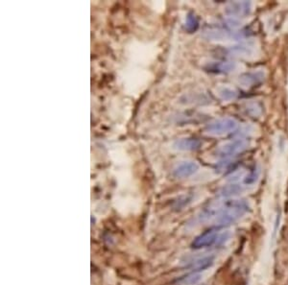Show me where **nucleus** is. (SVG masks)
<instances>
[{
  "instance_id": "1",
  "label": "nucleus",
  "mask_w": 288,
  "mask_h": 285,
  "mask_svg": "<svg viewBox=\"0 0 288 285\" xmlns=\"http://www.w3.org/2000/svg\"><path fill=\"white\" fill-rule=\"evenodd\" d=\"M249 204L245 200L224 201V206L214 219V225L218 227L234 224L248 212Z\"/></svg>"
},
{
  "instance_id": "2",
  "label": "nucleus",
  "mask_w": 288,
  "mask_h": 285,
  "mask_svg": "<svg viewBox=\"0 0 288 285\" xmlns=\"http://www.w3.org/2000/svg\"><path fill=\"white\" fill-rule=\"evenodd\" d=\"M239 128V122L234 118H220L207 125L205 132L210 136H225L234 133Z\"/></svg>"
},
{
  "instance_id": "3",
  "label": "nucleus",
  "mask_w": 288,
  "mask_h": 285,
  "mask_svg": "<svg viewBox=\"0 0 288 285\" xmlns=\"http://www.w3.org/2000/svg\"><path fill=\"white\" fill-rule=\"evenodd\" d=\"M248 147L249 142L246 139L237 138L220 145L215 151V155L222 158L234 157L243 153Z\"/></svg>"
},
{
  "instance_id": "4",
  "label": "nucleus",
  "mask_w": 288,
  "mask_h": 285,
  "mask_svg": "<svg viewBox=\"0 0 288 285\" xmlns=\"http://www.w3.org/2000/svg\"><path fill=\"white\" fill-rule=\"evenodd\" d=\"M252 12V3L250 1L229 2L225 7L224 13L228 18L240 19L246 18Z\"/></svg>"
},
{
  "instance_id": "5",
  "label": "nucleus",
  "mask_w": 288,
  "mask_h": 285,
  "mask_svg": "<svg viewBox=\"0 0 288 285\" xmlns=\"http://www.w3.org/2000/svg\"><path fill=\"white\" fill-rule=\"evenodd\" d=\"M228 52V54L233 57L251 59V58H254L257 54V46H256V43L254 42L246 41V42H241L235 46L229 47Z\"/></svg>"
},
{
  "instance_id": "6",
  "label": "nucleus",
  "mask_w": 288,
  "mask_h": 285,
  "mask_svg": "<svg viewBox=\"0 0 288 285\" xmlns=\"http://www.w3.org/2000/svg\"><path fill=\"white\" fill-rule=\"evenodd\" d=\"M219 241H220V234L214 230H209L197 236L193 240L191 247L193 249L199 250V249L212 246L214 244H219Z\"/></svg>"
},
{
  "instance_id": "7",
  "label": "nucleus",
  "mask_w": 288,
  "mask_h": 285,
  "mask_svg": "<svg viewBox=\"0 0 288 285\" xmlns=\"http://www.w3.org/2000/svg\"><path fill=\"white\" fill-rule=\"evenodd\" d=\"M264 79H265V73L263 71L260 70L252 71L239 76V83L243 87L252 88L261 84L264 81Z\"/></svg>"
},
{
  "instance_id": "8",
  "label": "nucleus",
  "mask_w": 288,
  "mask_h": 285,
  "mask_svg": "<svg viewBox=\"0 0 288 285\" xmlns=\"http://www.w3.org/2000/svg\"><path fill=\"white\" fill-rule=\"evenodd\" d=\"M199 165L195 161H183L173 170V176L177 179L189 178L198 171Z\"/></svg>"
},
{
  "instance_id": "9",
  "label": "nucleus",
  "mask_w": 288,
  "mask_h": 285,
  "mask_svg": "<svg viewBox=\"0 0 288 285\" xmlns=\"http://www.w3.org/2000/svg\"><path fill=\"white\" fill-rule=\"evenodd\" d=\"M202 146V142L198 138H183L177 139L173 147L179 151H196Z\"/></svg>"
},
{
  "instance_id": "10",
  "label": "nucleus",
  "mask_w": 288,
  "mask_h": 285,
  "mask_svg": "<svg viewBox=\"0 0 288 285\" xmlns=\"http://www.w3.org/2000/svg\"><path fill=\"white\" fill-rule=\"evenodd\" d=\"M214 260H215L214 256H200V257L195 258L194 260H191L188 267L189 269L193 270V272L200 273L201 271H205L213 265Z\"/></svg>"
},
{
  "instance_id": "11",
  "label": "nucleus",
  "mask_w": 288,
  "mask_h": 285,
  "mask_svg": "<svg viewBox=\"0 0 288 285\" xmlns=\"http://www.w3.org/2000/svg\"><path fill=\"white\" fill-rule=\"evenodd\" d=\"M203 37L209 40H225L233 38V32L222 28H211L206 30L203 34Z\"/></svg>"
},
{
  "instance_id": "12",
  "label": "nucleus",
  "mask_w": 288,
  "mask_h": 285,
  "mask_svg": "<svg viewBox=\"0 0 288 285\" xmlns=\"http://www.w3.org/2000/svg\"><path fill=\"white\" fill-rule=\"evenodd\" d=\"M238 68L236 63L233 62H215L208 67L209 72L213 73H231Z\"/></svg>"
},
{
  "instance_id": "13",
  "label": "nucleus",
  "mask_w": 288,
  "mask_h": 285,
  "mask_svg": "<svg viewBox=\"0 0 288 285\" xmlns=\"http://www.w3.org/2000/svg\"><path fill=\"white\" fill-rule=\"evenodd\" d=\"M216 93L221 100L228 102L238 98L239 96V92L234 88H231L228 86H219L216 89Z\"/></svg>"
},
{
  "instance_id": "14",
  "label": "nucleus",
  "mask_w": 288,
  "mask_h": 285,
  "mask_svg": "<svg viewBox=\"0 0 288 285\" xmlns=\"http://www.w3.org/2000/svg\"><path fill=\"white\" fill-rule=\"evenodd\" d=\"M242 191H243L242 186H239L237 184H231L222 187L219 191V195L223 198H229L239 195Z\"/></svg>"
},
{
  "instance_id": "15",
  "label": "nucleus",
  "mask_w": 288,
  "mask_h": 285,
  "mask_svg": "<svg viewBox=\"0 0 288 285\" xmlns=\"http://www.w3.org/2000/svg\"><path fill=\"white\" fill-rule=\"evenodd\" d=\"M202 278V275L199 272H192L188 275H184L178 279L180 285H194L197 284Z\"/></svg>"
},
{
  "instance_id": "16",
  "label": "nucleus",
  "mask_w": 288,
  "mask_h": 285,
  "mask_svg": "<svg viewBox=\"0 0 288 285\" xmlns=\"http://www.w3.org/2000/svg\"><path fill=\"white\" fill-rule=\"evenodd\" d=\"M185 28L189 32V33H193L199 28V20L198 18L190 13L188 15L187 19H186V24H185Z\"/></svg>"
},
{
  "instance_id": "17",
  "label": "nucleus",
  "mask_w": 288,
  "mask_h": 285,
  "mask_svg": "<svg viewBox=\"0 0 288 285\" xmlns=\"http://www.w3.org/2000/svg\"><path fill=\"white\" fill-rule=\"evenodd\" d=\"M258 176H259V171H258V169L252 170V171L244 178V184L247 185V186L254 185V184L256 183V181L258 180Z\"/></svg>"
},
{
  "instance_id": "18",
  "label": "nucleus",
  "mask_w": 288,
  "mask_h": 285,
  "mask_svg": "<svg viewBox=\"0 0 288 285\" xmlns=\"http://www.w3.org/2000/svg\"><path fill=\"white\" fill-rule=\"evenodd\" d=\"M261 107L258 105V103H252L247 106V112H249L253 117H258L261 115Z\"/></svg>"
}]
</instances>
